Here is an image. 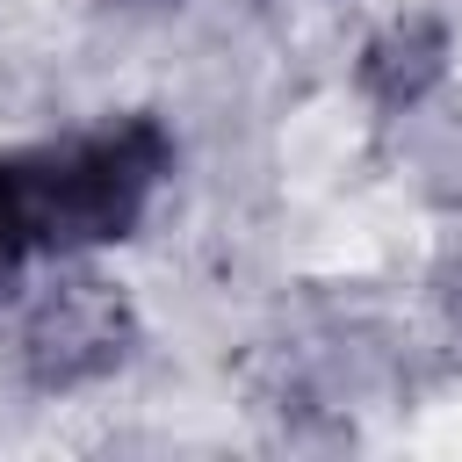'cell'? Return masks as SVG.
I'll return each instance as SVG.
<instances>
[{"mask_svg":"<svg viewBox=\"0 0 462 462\" xmlns=\"http://www.w3.org/2000/svg\"><path fill=\"white\" fill-rule=\"evenodd\" d=\"M22 354L43 390H72L130 354V310L108 296V282H65L36 303Z\"/></svg>","mask_w":462,"mask_h":462,"instance_id":"cell-2","label":"cell"},{"mask_svg":"<svg viewBox=\"0 0 462 462\" xmlns=\"http://www.w3.org/2000/svg\"><path fill=\"white\" fill-rule=\"evenodd\" d=\"M29 260H51V253H43V224H36V195H29L22 144H14V152H0V296L22 282Z\"/></svg>","mask_w":462,"mask_h":462,"instance_id":"cell-4","label":"cell"},{"mask_svg":"<svg viewBox=\"0 0 462 462\" xmlns=\"http://www.w3.org/2000/svg\"><path fill=\"white\" fill-rule=\"evenodd\" d=\"M22 159H29V188H36L43 253L72 260L94 245H123L144 224L152 195L173 173V137L159 116L130 108L94 130H72V137L22 144Z\"/></svg>","mask_w":462,"mask_h":462,"instance_id":"cell-1","label":"cell"},{"mask_svg":"<svg viewBox=\"0 0 462 462\" xmlns=\"http://www.w3.org/2000/svg\"><path fill=\"white\" fill-rule=\"evenodd\" d=\"M448 22L440 14H397V22H383L368 43H361V65H354V79H361V94L375 101V108H419L440 79H448Z\"/></svg>","mask_w":462,"mask_h":462,"instance_id":"cell-3","label":"cell"}]
</instances>
